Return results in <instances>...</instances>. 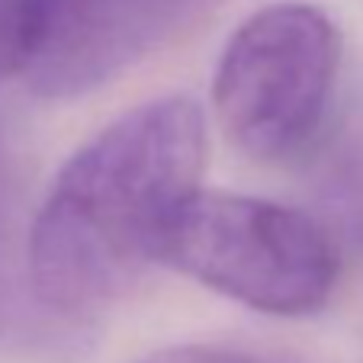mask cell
Returning a JSON list of instances; mask_svg holds the SVG:
<instances>
[{"instance_id":"cell-1","label":"cell","mask_w":363,"mask_h":363,"mask_svg":"<svg viewBox=\"0 0 363 363\" xmlns=\"http://www.w3.org/2000/svg\"><path fill=\"white\" fill-rule=\"evenodd\" d=\"M206 119L190 96H158L113 119L65 161L33 232L29 283L42 306L84 315L161 264L174 216L199 190Z\"/></svg>"},{"instance_id":"cell-2","label":"cell","mask_w":363,"mask_h":363,"mask_svg":"<svg viewBox=\"0 0 363 363\" xmlns=\"http://www.w3.org/2000/svg\"><path fill=\"white\" fill-rule=\"evenodd\" d=\"M161 264L280 318L315 315L337 283V251L312 216L216 190H196L174 216Z\"/></svg>"},{"instance_id":"cell-3","label":"cell","mask_w":363,"mask_h":363,"mask_svg":"<svg viewBox=\"0 0 363 363\" xmlns=\"http://www.w3.org/2000/svg\"><path fill=\"white\" fill-rule=\"evenodd\" d=\"M341 68V33L315 4L283 0L251 13L222 48L213 110L251 161H286L322 129Z\"/></svg>"},{"instance_id":"cell-4","label":"cell","mask_w":363,"mask_h":363,"mask_svg":"<svg viewBox=\"0 0 363 363\" xmlns=\"http://www.w3.org/2000/svg\"><path fill=\"white\" fill-rule=\"evenodd\" d=\"M213 0H48V33L29 84L48 100L90 94L158 52Z\"/></svg>"},{"instance_id":"cell-5","label":"cell","mask_w":363,"mask_h":363,"mask_svg":"<svg viewBox=\"0 0 363 363\" xmlns=\"http://www.w3.org/2000/svg\"><path fill=\"white\" fill-rule=\"evenodd\" d=\"M45 33L48 0H0V81L33 71Z\"/></svg>"},{"instance_id":"cell-6","label":"cell","mask_w":363,"mask_h":363,"mask_svg":"<svg viewBox=\"0 0 363 363\" xmlns=\"http://www.w3.org/2000/svg\"><path fill=\"white\" fill-rule=\"evenodd\" d=\"M138 363H280L274 357L254 354L232 344H171L145 354Z\"/></svg>"},{"instance_id":"cell-7","label":"cell","mask_w":363,"mask_h":363,"mask_svg":"<svg viewBox=\"0 0 363 363\" xmlns=\"http://www.w3.org/2000/svg\"><path fill=\"white\" fill-rule=\"evenodd\" d=\"M0 213H4V155H0Z\"/></svg>"}]
</instances>
